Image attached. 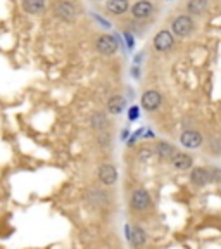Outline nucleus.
<instances>
[{"label":"nucleus","mask_w":221,"mask_h":249,"mask_svg":"<svg viewBox=\"0 0 221 249\" xmlns=\"http://www.w3.org/2000/svg\"><path fill=\"white\" fill-rule=\"evenodd\" d=\"M140 102H142V107H144L145 111H151L152 113V111L161 107V104H163V95H161L157 90H147V92L142 93Z\"/></svg>","instance_id":"5"},{"label":"nucleus","mask_w":221,"mask_h":249,"mask_svg":"<svg viewBox=\"0 0 221 249\" xmlns=\"http://www.w3.org/2000/svg\"><path fill=\"white\" fill-rule=\"evenodd\" d=\"M126 237H128L130 244L133 246V248H142V246H145V242H147V233H145V230L142 229V227H126Z\"/></svg>","instance_id":"8"},{"label":"nucleus","mask_w":221,"mask_h":249,"mask_svg":"<svg viewBox=\"0 0 221 249\" xmlns=\"http://www.w3.org/2000/svg\"><path fill=\"white\" fill-rule=\"evenodd\" d=\"M138 116V107H132L130 109V120H136Z\"/></svg>","instance_id":"24"},{"label":"nucleus","mask_w":221,"mask_h":249,"mask_svg":"<svg viewBox=\"0 0 221 249\" xmlns=\"http://www.w3.org/2000/svg\"><path fill=\"white\" fill-rule=\"evenodd\" d=\"M152 45L157 52H170L173 47H175V35L171 33V30H161L155 33L154 40H152Z\"/></svg>","instance_id":"2"},{"label":"nucleus","mask_w":221,"mask_h":249,"mask_svg":"<svg viewBox=\"0 0 221 249\" xmlns=\"http://www.w3.org/2000/svg\"><path fill=\"white\" fill-rule=\"evenodd\" d=\"M86 201L92 204V206H105L109 202V196L107 192L101 191V189H95V187H90V189H86Z\"/></svg>","instance_id":"12"},{"label":"nucleus","mask_w":221,"mask_h":249,"mask_svg":"<svg viewBox=\"0 0 221 249\" xmlns=\"http://www.w3.org/2000/svg\"><path fill=\"white\" fill-rule=\"evenodd\" d=\"M90 124H92L97 132H105L109 123H107V118H105L104 113H93L92 118H90Z\"/></svg>","instance_id":"19"},{"label":"nucleus","mask_w":221,"mask_h":249,"mask_svg":"<svg viewBox=\"0 0 221 249\" xmlns=\"http://www.w3.org/2000/svg\"><path fill=\"white\" fill-rule=\"evenodd\" d=\"M171 166L178 171H188L194 166V160H192L190 154H185V152H176L171 160Z\"/></svg>","instance_id":"14"},{"label":"nucleus","mask_w":221,"mask_h":249,"mask_svg":"<svg viewBox=\"0 0 221 249\" xmlns=\"http://www.w3.org/2000/svg\"><path fill=\"white\" fill-rule=\"evenodd\" d=\"M97 140H99V144H101V145H109V144H111V135H109L107 132H102L101 135H99Z\"/></svg>","instance_id":"23"},{"label":"nucleus","mask_w":221,"mask_h":249,"mask_svg":"<svg viewBox=\"0 0 221 249\" xmlns=\"http://www.w3.org/2000/svg\"><path fill=\"white\" fill-rule=\"evenodd\" d=\"M152 204L151 201V194H149L145 189H136L133 191L132 199H130V206L133 208L135 211H145L149 210Z\"/></svg>","instance_id":"4"},{"label":"nucleus","mask_w":221,"mask_h":249,"mask_svg":"<svg viewBox=\"0 0 221 249\" xmlns=\"http://www.w3.org/2000/svg\"><path fill=\"white\" fill-rule=\"evenodd\" d=\"M209 171H211V177H213V182L221 183V170H220V168L211 166V168H209Z\"/></svg>","instance_id":"22"},{"label":"nucleus","mask_w":221,"mask_h":249,"mask_svg":"<svg viewBox=\"0 0 221 249\" xmlns=\"http://www.w3.org/2000/svg\"><path fill=\"white\" fill-rule=\"evenodd\" d=\"M152 154H155V152L152 151V149H149V147H142V149H140V151H138V160H140V161H147Z\"/></svg>","instance_id":"21"},{"label":"nucleus","mask_w":221,"mask_h":249,"mask_svg":"<svg viewBox=\"0 0 221 249\" xmlns=\"http://www.w3.org/2000/svg\"><path fill=\"white\" fill-rule=\"evenodd\" d=\"M209 154H213V156H218V154H221V139H213L209 142Z\"/></svg>","instance_id":"20"},{"label":"nucleus","mask_w":221,"mask_h":249,"mask_svg":"<svg viewBox=\"0 0 221 249\" xmlns=\"http://www.w3.org/2000/svg\"><path fill=\"white\" fill-rule=\"evenodd\" d=\"M124 106H126V102L121 95H113L107 101V111L111 114H121L124 111Z\"/></svg>","instance_id":"17"},{"label":"nucleus","mask_w":221,"mask_h":249,"mask_svg":"<svg viewBox=\"0 0 221 249\" xmlns=\"http://www.w3.org/2000/svg\"><path fill=\"white\" fill-rule=\"evenodd\" d=\"M154 152L157 156H159L161 160H173V156L176 154V147L173 144H170V142H164V140H161V142H157L154 147Z\"/></svg>","instance_id":"15"},{"label":"nucleus","mask_w":221,"mask_h":249,"mask_svg":"<svg viewBox=\"0 0 221 249\" xmlns=\"http://www.w3.org/2000/svg\"><path fill=\"white\" fill-rule=\"evenodd\" d=\"M190 182L197 187H206V185H209V183H213V177H211L209 168H204V166L192 168Z\"/></svg>","instance_id":"6"},{"label":"nucleus","mask_w":221,"mask_h":249,"mask_svg":"<svg viewBox=\"0 0 221 249\" xmlns=\"http://www.w3.org/2000/svg\"><path fill=\"white\" fill-rule=\"evenodd\" d=\"M207 9H209V0H187L185 2L187 14H190L192 18L206 14Z\"/></svg>","instance_id":"13"},{"label":"nucleus","mask_w":221,"mask_h":249,"mask_svg":"<svg viewBox=\"0 0 221 249\" xmlns=\"http://www.w3.org/2000/svg\"><path fill=\"white\" fill-rule=\"evenodd\" d=\"M54 11H55V16H57L61 21H64V23H73L78 16L76 5H74L71 0H61V2H57Z\"/></svg>","instance_id":"3"},{"label":"nucleus","mask_w":221,"mask_h":249,"mask_svg":"<svg viewBox=\"0 0 221 249\" xmlns=\"http://www.w3.org/2000/svg\"><path fill=\"white\" fill-rule=\"evenodd\" d=\"M97 51L102 55H113L118 51V40L113 35H101L97 38Z\"/></svg>","instance_id":"9"},{"label":"nucleus","mask_w":221,"mask_h":249,"mask_svg":"<svg viewBox=\"0 0 221 249\" xmlns=\"http://www.w3.org/2000/svg\"><path fill=\"white\" fill-rule=\"evenodd\" d=\"M99 180H101L104 185H114L118 182V170L114 164L104 163L99 168Z\"/></svg>","instance_id":"11"},{"label":"nucleus","mask_w":221,"mask_h":249,"mask_svg":"<svg viewBox=\"0 0 221 249\" xmlns=\"http://www.w3.org/2000/svg\"><path fill=\"white\" fill-rule=\"evenodd\" d=\"M180 142H182V145L187 149H197L204 144V137L199 132H195V130H185V132L180 135Z\"/></svg>","instance_id":"10"},{"label":"nucleus","mask_w":221,"mask_h":249,"mask_svg":"<svg viewBox=\"0 0 221 249\" xmlns=\"http://www.w3.org/2000/svg\"><path fill=\"white\" fill-rule=\"evenodd\" d=\"M45 7V0H23V9L28 14H40Z\"/></svg>","instance_id":"18"},{"label":"nucleus","mask_w":221,"mask_h":249,"mask_svg":"<svg viewBox=\"0 0 221 249\" xmlns=\"http://www.w3.org/2000/svg\"><path fill=\"white\" fill-rule=\"evenodd\" d=\"M154 14V4H152L151 0H138L136 4H133L132 7V16L135 19H149L151 16Z\"/></svg>","instance_id":"7"},{"label":"nucleus","mask_w":221,"mask_h":249,"mask_svg":"<svg viewBox=\"0 0 221 249\" xmlns=\"http://www.w3.org/2000/svg\"><path fill=\"white\" fill-rule=\"evenodd\" d=\"M171 33L178 38H188L197 30V23L190 14H178L171 21Z\"/></svg>","instance_id":"1"},{"label":"nucleus","mask_w":221,"mask_h":249,"mask_svg":"<svg viewBox=\"0 0 221 249\" xmlns=\"http://www.w3.org/2000/svg\"><path fill=\"white\" fill-rule=\"evenodd\" d=\"M107 11L111 14H116V16H121L124 12L128 11V0H107V4H105Z\"/></svg>","instance_id":"16"}]
</instances>
